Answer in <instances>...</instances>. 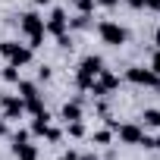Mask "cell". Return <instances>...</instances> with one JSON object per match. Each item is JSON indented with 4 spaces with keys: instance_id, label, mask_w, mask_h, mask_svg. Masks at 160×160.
Wrapping results in <instances>:
<instances>
[{
    "instance_id": "obj_15",
    "label": "cell",
    "mask_w": 160,
    "mask_h": 160,
    "mask_svg": "<svg viewBox=\"0 0 160 160\" xmlns=\"http://www.w3.org/2000/svg\"><path fill=\"white\" fill-rule=\"evenodd\" d=\"M25 110H28V113H35V116H38V113H44V104H41V94H38V98H28V101H25Z\"/></svg>"
},
{
    "instance_id": "obj_1",
    "label": "cell",
    "mask_w": 160,
    "mask_h": 160,
    "mask_svg": "<svg viewBox=\"0 0 160 160\" xmlns=\"http://www.w3.org/2000/svg\"><path fill=\"white\" fill-rule=\"evenodd\" d=\"M101 69H104V60H101V57H94V53H88L82 63H78V72H75V85L82 88V91H88V88L94 85V78L101 75Z\"/></svg>"
},
{
    "instance_id": "obj_9",
    "label": "cell",
    "mask_w": 160,
    "mask_h": 160,
    "mask_svg": "<svg viewBox=\"0 0 160 160\" xmlns=\"http://www.w3.org/2000/svg\"><path fill=\"white\" fill-rule=\"evenodd\" d=\"M66 22H69V19H66V13H63V10H53V13H50V19H47V25H44V32H50V35H57V38H60V35H66Z\"/></svg>"
},
{
    "instance_id": "obj_16",
    "label": "cell",
    "mask_w": 160,
    "mask_h": 160,
    "mask_svg": "<svg viewBox=\"0 0 160 160\" xmlns=\"http://www.w3.org/2000/svg\"><path fill=\"white\" fill-rule=\"evenodd\" d=\"M66 132H69L72 138H82V135H85V126H82V119H75V122H66Z\"/></svg>"
},
{
    "instance_id": "obj_4",
    "label": "cell",
    "mask_w": 160,
    "mask_h": 160,
    "mask_svg": "<svg viewBox=\"0 0 160 160\" xmlns=\"http://www.w3.org/2000/svg\"><path fill=\"white\" fill-rule=\"evenodd\" d=\"M0 53H3L13 66L32 63V47H28V44H19V41H3V44H0Z\"/></svg>"
},
{
    "instance_id": "obj_23",
    "label": "cell",
    "mask_w": 160,
    "mask_h": 160,
    "mask_svg": "<svg viewBox=\"0 0 160 160\" xmlns=\"http://www.w3.org/2000/svg\"><path fill=\"white\" fill-rule=\"evenodd\" d=\"M151 69H154V72H157V75H160V50H157V53H154V60H151Z\"/></svg>"
},
{
    "instance_id": "obj_31",
    "label": "cell",
    "mask_w": 160,
    "mask_h": 160,
    "mask_svg": "<svg viewBox=\"0 0 160 160\" xmlns=\"http://www.w3.org/2000/svg\"><path fill=\"white\" fill-rule=\"evenodd\" d=\"M154 41H157V50H160V28H157V35H154Z\"/></svg>"
},
{
    "instance_id": "obj_24",
    "label": "cell",
    "mask_w": 160,
    "mask_h": 160,
    "mask_svg": "<svg viewBox=\"0 0 160 160\" xmlns=\"http://www.w3.org/2000/svg\"><path fill=\"white\" fill-rule=\"evenodd\" d=\"M38 78H41V82H47V78H50V69H47V66H41V69H38Z\"/></svg>"
},
{
    "instance_id": "obj_22",
    "label": "cell",
    "mask_w": 160,
    "mask_h": 160,
    "mask_svg": "<svg viewBox=\"0 0 160 160\" xmlns=\"http://www.w3.org/2000/svg\"><path fill=\"white\" fill-rule=\"evenodd\" d=\"M19 141H28V132H25V129H19V132H16V138H13V144H19Z\"/></svg>"
},
{
    "instance_id": "obj_12",
    "label": "cell",
    "mask_w": 160,
    "mask_h": 160,
    "mask_svg": "<svg viewBox=\"0 0 160 160\" xmlns=\"http://www.w3.org/2000/svg\"><path fill=\"white\" fill-rule=\"evenodd\" d=\"M47 126H50V116H47V110H44V113L35 116V122H32V135H44Z\"/></svg>"
},
{
    "instance_id": "obj_29",
    "label": "cell",
    "mask_w": 160,
    "mask_h": 160,
    "mask_svg": "<svg viewBox=\"0 0 160 160\" xmlns=\"http://www.w3.org/2000/svg\"><path fill=\"white\" fill-rule=\"evenodd\" d=\"M60 160H75V151H66V154H63Z\"/></svg>"
},
{
    "instance_id": "obj_11",
    "label": "cell",
    "mask_w": 160,
    "mask_h": 160,
    "mask_svg": "<svg viewBox=\"0 0 160 160\" xmlns=\"http://www.w3.org/2000/svg\"><path fill=\"white\" fill-rule=\"evenodd\" d=\"M63 119H66V122L82 119V104H78V101H69V104H63Z\"/></svg>"
},
{
    "instance_id": "obj_25",
    "label": "cell",
    "mask_w": 160,
    "mask_h": 160,
    "mask_svg": "<svg viewBox=\"0 0 160 160\" xmlns=\"http://www.w3.org/2000/svg\"><path fill=\"white\" fill-rule=\"evenodd\" d=\"M57 41H60V47H72V38H69V35H60Z\"/></svg>"
},
{
    "instance_id": "obj_14",
    "label": "cell",
    "mask_w": 160,
    "mask_h": 160,
    "mask_svg": "<svg viewBox=\"0 0 160 160\" xmlns=\"http://www.w3.org/2000/svg\"><path fill=\"white\" fill-rule=\"evenodd\" d=\"M16 85H19V98H22V101H28V98H38V88H35L32 82H22V78H19Z\"/></svg>"
},
{
    "instance_id": "obj_2",
    "label": "cell",
    "mask_w": 160,
    "mask_h": 160,
    "mask_svg": "<svg viewBox=\"0 0 160 160\" xmlns=\"http://www.w3.org/2000/svg\"><path fill=\"white\" fill-rule=\"evenodd\" d=\"M19 25H22V32L28 35V47H32V50L41 47V41H44V19H41L38 13H25Z\"/></svg>"
},
{
    "instance_id": "obj_18",
    "label": "cell",
    "mask_w": 160,
    "mask_h": 160,
    "mask_svg": "<svg viewBox=\"0 0 160 160\" xmlns=\"http://www.w3.org/2000/svg\"><path fill=\"white\" fill-rule=\"evenodd\" d=\"M88 19H91L88 13H78V16H75V19H72L69 25H72V28H88Z\"/></svg>"
},
{
    "instance_id": "obj_21",
    "label": "cell",
    "mask_w": 160,
    "mask_h": 160,
    "mask_svg": "<svg viewBox=\"0 0 160 160\" xmlns=\"http://www.w3.org/2000/svg\"><path fill=\"white\" fill-rule=\"evenodd\" d=\"M44 138H47V141H60V129L47 126V129H44Z\"/></svg>"
},
{
    "instance_id": "obj_6",
    "label": "cell",
    "mask_w": 160,
    "mask_h": 160,
    "mask_svg": "<svg viewBox=\"0 0 160 160\" xmlns=\"http://www.w3.org/2000/svg\"><path fill=\"white\" fill-rule=\"evenodd\" d=\"M25 113V101L16 98V94H3L0 98V116L3 119H19Z\"/></svg>"
},
{
    "instance_id": "obj_30",
    "label": "cell",
    "mask_w": 160,
    "mask_h": 160,
    "mask_svg": "<svg viewBox=\"0 0 160 160\" xmlns=\"http://www.w3.org/2000/svg\"><path fill=\"white\" fill-rule=\"evenodd\" d=\"M0 135H7V122H3V116H0Z\"/></svg>"
},
{
    "instance_id": "obj_19",
    "label": "cell",
    "mask_w": 160,
    "mask_h": 160,
    "mask_svg": "<svg viewBox=\"0 0 160 160\" xmlns=\"http://www.w3.org/2000/svg\"><path fill=\"white\" fill-rule=\"evenodd\" d=\"M110 138H113V132H110V129H104V132H94V141H98V144H110Z\"/></svg>"
},
{
    "instance_id": "obj_32",
    "label": "cell",
    "mask_w": 160,
    "mask_h": 160,
    "mask_svg": "<svg viewBox=\"0 0 160 160\" xmlns=\"http://www.w3.org/2000/svg\"><path fill=\"white\" fill-rule=\"evenodd\" d=\"M35 3H38V7H47V3H50V0H35Z\"/></svg>"
},
{
    "instance_id": "obj_10",
    "label": "cell",
    "mask_w": 160,
    "mask_h": 160,
    "mask_svg": "<svg viewBox=\"0 0 160 160\" xmlns=\"http://www.w3.org/2000/svg\"><path fill=\"white\" fill-rule=\"evenodd\" d=\"M13 151H16V157H19V160H38V148H35V144H28V141L13 144Z\"/></svg>"
},
{
    "instance_id": "obj_17",
    "label": "cell",
    "mask_w": 160,
    "mask_h": 160,
    "mask_svg": "<svg viewBox=\"0 0 160 160\" xmlns=\"http://www.w3.org/2000/svg\"><path fill=\"white\" fill-rule=\"evenodd\" d=\"M3 78H7V82H13V85H16V82H19V66H13V63H10V66L3 69Z\"/></svg>"
},
{
    "instance_id": "obj_33",
    "label": "cell",
    "mask_w": 160,
    "mask_h": 160,
    "mask_svg": "<svg viewBox=\"0 0 160 160\" xmlns=\"http://www.w3.org/2000/svg\"><path fill=\"white\" fill-rule=\"evenodd\" d=\"M154 148H160V138H157V141H154Z\"/></svg>"
},
{
    "instance_id": "obj_26",
    "label": "cell",
    "mask_w": 160,
    "mask_h": 160,
    "mask_svg": "<svg viewBox=\"0 0 160 160\" xmlns=\"http://www.w3.org/2000/svg\"><path fill=\"white\" fill-rule=\"evenodd\" d=\"M126 3H129L132 10H144V0H126Z\"/></svg>"
},
{
    "instance_id": "obj_7",
    "label": "cell",
    "mask_w": 160,
    "mask_h": 160,
    "mask_svg": "<svg viewBox=\"0 0 160 160\" xmlns=\"http://www.w3.org/2000/svg\"><path fill=\"white\" fill-rule=\"evenodd\" d=\"M113 88H119V75H113V72H107V69H101V75L94 78V85L88 88L94 98H104L107 91H113Z\"/></svg>"
},
{
    "instance_id": "obj_28",
    "label": "cell",
    "mask_w": 160,
    "mask_h": 160,
    "mask_svg": "<svg viewBox=\"0 0 160 160\" xmlns=\"http://www.w3.org/2000/svg\"><path fill=\"white\" fill-rule=\"evenodd\" d=\"M94 3H101V7H107V10H110V7H116V3H119V0H94Z\"/></svg>"
},
{
    "instance_id": "obj_8",
    "label": "cell",
    "mask_w": 160,
    "mask_h": 160,
    "mask_svg": "<svg viewBox=\"0 0 160 160\" xmlns=\"http://www.w3.org/2000/svg\"><path fill=\"white\" fill-rule=\"evenodd\" d=\"M116 135H119V141H126V144H138L141 135H144V129H141L138 122H122V126H116Z\"/></svg>"
},
{
    "instance_id": "obj_5",
    "label": "cell",
    "mask_w": 160,
    "mask_h": 160,
    "mask_svg": "<svg viewBox=\"0 0 160 160\" xmlns=\"http://www.w3.org/2000/svg\"><path fill=\"white\" fill-rule=\"evenodd\" d=\"M126 78H129V82H135V85H144V88H160V75H157L154 69L132 66V69L126 72Z\"/></svg>"
},
{
    "instance_id": "obj_3",
    "label": "cell",
    "mask_w": 160,
    "mask_h": 160,
    "mask_svg": "<svg viewBox=\"0 0 160 160\" xmlns=\"http://www.w3.org/2000/svg\"><path fill=\"white\" fill-rule=\"evenodd\" d=\"M98 35H101V41L104 44H110V47H122L126 44V28L119 25V22H113V19H104L101 25H98Z\"/></svg>"
},
{
    "instance_id": "obj_20",
    "label": "cell",
    "mask_w": 160,
    "mask_h": 160,
    "mask_svg": "<svg viewBox=\"0 0 160 160\" xmlns=\"http://www.w3.org/2000/svg\"><path fill=\"white\" fill-rule=\"evenodd\" d=\"M75 7H78V13H91L94 10V0H75Z\"/></svg>"
},
{
    "instance_id": "obj_27",
    "label": "cell",
    "mask_w": 160,
    "mask_h": 160,
    "mask_svg": "<svg viewBox=\"0 0 160 160\" xmlns=\"http://www.w3.org/2000/svg\"><path fill=\"white\" fill-rule=\"evenodd\" d=\"M144 10H160V0H144Z\"/></svg>"
},
{
    "instance_id": "obj_13",
    "label": "cell",
    "mask_w": 160,
    "mask_h": 160,
    "mask_svg": "<svg viewBox=\"0 0 160 160\" xmlns=\"http://www.w3.org/2000/svg\"><path fill=\"white\" fill-rule=\"evenodd\" d=\"M141 122H144V126H151V129H160V110H154V107H151V110H144V113H141Z\"/></svg>"
}]
</instances>
